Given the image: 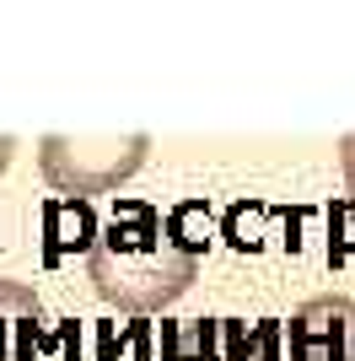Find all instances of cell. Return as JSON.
<instances>
[{
    "label": "cell",
    "instance_id": "cell-6",
    "mask_svg": "<svg viewBox=\"0 0 355 361\" xmlns=\"http://www.w3.org/2000/svg\"><path fill=\"white\" fill-rule=\"evenodd\" d=\"M340 173H344V183H350V195H355V135L340 140Z\"/></svg>",
    "mask_w": 355,
    "mask_h": 361
},
{
    "label": "cell",
    "instance_id": "cell-3",
    "mask_svg": "<svg viewBox=\"0 0 355 361\" xmlns=\"http://www.w3.org/2000/svg\"><path fill=\"white\" fill-rule=\"evenodd\" d=\"M162 361H285L280 324H242V318H199L173 324L162 340Z\"/></svg>",
    "mask_w": 355,
    "mask_h": 361
},
{
    "label": "cell",
    "instance_id": "cell-5",
    "mask_svg": "<svg viewBox=\"0 0 355 361\" xmlns=\"http://www.w3.org/2000/svg\"><path fill=\"white\" fill-rule=\"evenodd\" d=\"M44 350V307L27 281L0 275V361H32Z\"/></svg>",
    "mask_w": 355,
    "mask_h": 361
},
{
    "label": "cell",
    "instance_id": "cell-1",
    "mask_svg": "<svg viewBox=\"0 0 355 361\" xmlns=\"http://www.w3.org/2000/svg\"><path fill=\"white\" fill-rule=\"evenodd\" d=\"M87 270L97 297L124 313H162L199 275V243L183 238V211L162 216L151 205L124 200L113 221L92 238Z\"/></svg>",
    "mask_w": 355,
    "mask_h": 361
},
{
    "label": "cell",
    "instance_id": "cell-4",
    "mask_svg": "<svg viewBox=\"0 0 355 361\" xmlns=\"http://www.w3.org/2000/svg\"><path fill=\"white\" fill-rule=\"evenodd\" d=\"M291 361H355V297H312L285 324Z\"/></svg>",
    "mask_w": 355,
    "mask_h": 361
},
{
    "label": "cell",
    "instance_id": "cell-7",
    "mask_svg": "<svg viewBox=\"0 0 355 361\" xmlns=\"http://www.w3.org/2000/svg\"><path fill=\"white\" fill-rule=\"evenodd\" d=\"M11 151H16V140H11V135H0V173L11 167Z\"/></svg>",
    "mask_w": 355,
    "mask_h": 361
},
{
    "label": "cell",
    "instance_id": "cell-2",
    "mask_svg": "<svg viewBox=\"0 0 355 361\" xmlns=\"http://www.w3.org/2000/svg\"><path fill=\"white\" fill-rule=\"evenodd\" d=\"M151 135H44L38 140V173L54 183L59 195H113L118 183H130L146 167Z\"/></svg>",
    "mask_w": 355,
    "mask_h": 361
}]
</instances>
